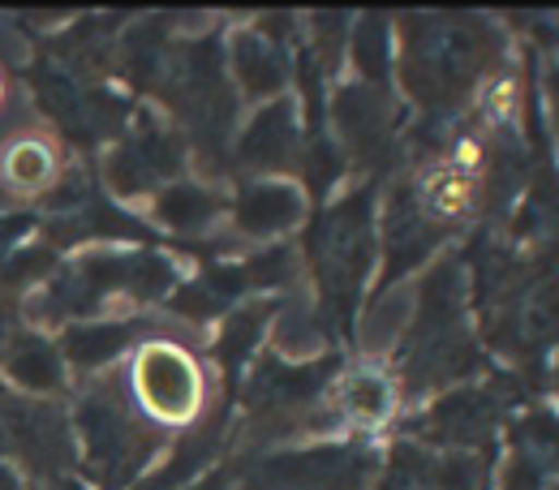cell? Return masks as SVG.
<instances>
[{
  "label": "cell",
  "instance_id": "6da1fadb",
  "mask_svg": "<svg viewBox=\"0 0 559 490\" xmlns=\"http://www.w3.org/2000/svg\"><path fill=\"white\" fill-rule=\"evenodd\" d=\"M173 284H177V267L155 250H91L39 284L26 297V314L39 327L86 323L112 297L151 306L164 292H173Z\"/></svg>",
  "mask_w": 559,
  "mask_h": 490
},
{
  "label": "cell",
  "instance_id": "7a4b0ae2",
  "mask_svg": "<svg viewBox=\"0 0 559 490\" xmlns=\"http://www.w3.org/2000/svg\"><path fill=\"white\" fill-rule=\"evenodd\" d=\"M503 57L499 31L478 17H414L405 26L401 77L421 108H456Z\"/></svg>",
  "mask_w": 559,
  "mask_h": 490
},
{
  "label": "cell",
  "instance_id": "3957f363",
  "mask_svg": "<svg viewBox=\"0 0 559 490\" xmlns=\"http://www.w3.org/2000/svg\"><path fill=\"white\" fill-rule=\"evenodd\" d=\"M401 379L405 392H435L478 366V349L465 327V267L435 263L414 284V314L401 336Z\"/></svg>",
  "mask_w": 559,
  "mask_h": 490
},
{
  "label": "cell",
  "instance_id": "277c9868",
  "mask_svg": "<svg viewBox=\"0 0 559 490\" xmlns=\"http://www.w3.org/2000/svg\"><path fill=\"white\" fill-rule=\"evenodd\" d=\"M70 430L82 474L99 490H130L164 452V430L139 418L126 401L121 374H104L78 396Z\"/></svg>",
  "mask_w": 559,
  "mask_h": 490
},
{
  "label": "cell",
  "instance_id": "5b68a950",
  "mask_svg": "<svg viewBox=\"0 0 559 490\" xmlns=\"http://www.w3.org/2000/svg\"><path fill=\"white\" fill-rule=\"evenodd\" d=\"M306 259L319 280V310L332 323H345L357 292L374 267V190L361 186L323 211L306 237Z\"/></svg>",
  "mask_w": 559,
  "mask_h": 490
},
{
  "label": "cell",
  "instance_id": "8992f818",
  "mask_svg": "<svg viewBox=\"0 0 559 490\" xmlns=\"http://www.w3.org/2000/svg\"><path fill=\"white\" fill-rule=\"evenodd\" d=\"M117 374H121L126 401L155 430L194 426L207 409V370L181 340L146 336L139 349L126 357V370H117Z\"/></svg>",
  "mask_w": 559,
  "mask_h": 490
},
{
  "label": "cell",
  "instance_id": "52a82bcc",
  "mask_svg": "<svg viewBox=\"0 0 559 490\" xmlns=\"http://www.w3.org/2000/svg\"><path fill=\"white\" fill-rule=\"evenodd\" d=\"M379 456L370 443H310L254 465L250 490H370Z\"/></svg>",
  "mask_w": 559,
  "mask_h": 490
},
{
  "label": "cell",
  "instance_id": "ba28073f",
  "mask_svg": "<svg viewBox=\"0 0 559 490\" xmlns=\"http://www.w3.org/2000/svg\"><path fill=\"white\" fill-rule=\"evenodd\" d=\"M181 159H186L181 134L173 126H159V121L142 117L139 126L112 146V155L104 164V177H108V190L121 194V199L159 194L177 177Z\"/></svg>",
  "mask_w": 559,
  "mask_h": 490
},
{
  "label": "cell",
  "instance_id": "9c48e42d",
  "mask_svg": "<svg viewBox=\"0 0 559 490\" xmlns=\"http://www.w3.org/2000/svg\"><path fill=\"white\" fill-rule=\"evenodd\" d=\"M487 461L469 452H430L421 443H396L388 469L374 478L370 490H483Z\"/></svg>",
  "mask_w": 559,
  "mask_h": 490
},
{
  "label": "cell",
  "instance_id": "30bf717a",
  "mask_svg": "<svg viewBox=\"0 0 559 490\" xmlns=\"http://www.w3.org/2000/svg\"><path fill=\"white\" fill-rule=\"evenodd\" d=\"M332 117H336V130L341 142L353 159H366L374 164L396 134V117H392V99L383 86H366V82H353L336 91V104H332Z\"/></svg>",
  "mask_w": 559,
  "mask_h": 490
},
{
  "label": "cell",
  "instance_id": "8fae6325",
  "mask_svg": "<svg viewBox=\"0 0 559 490\" xmlns=\"http://www.w3.org/2000/svg\"><path fill=\"white\" fill-rule=\"evenodd\" d=\"M499 392L490 387H461V392H448L426 418V439L452 447V452H469V447H487L495 426H499Z\"/></svg>",
  "mask_w": 559,
  "mask_h": 490
},
{
  "label": "cell",
  "instance_id": "7c38bea8",
  "mask_svg": "<svg viewBox=\"0 0 559 490\" xmlns=\"http://www.w3.org/2000/svg\"><path fill=\"white\" fill-rule=\"evenodd\" d=\"M224 70L233 73V86L246 95V99H259V104H272L284 95L288 86V52L280 48V39H267L263 31L254 26H241L228 35V52H224Z\"/></svg>",
  "mask_w": 559,
  "mask_h": 490
},
{
  "label": "cell",
  "instance_id": "4fadbf2b",
  "mask_svg": "<svg viewBox=\"0 0 559 490\" xmlns=\"http://www.w3.org/2000/svg\"><path fill=\"white\" fill-rule=\"evenodd\" d=\"M306 215V194L284 181V177H259V181H246L233 199V224L241 237H280L288 228H297Z\"/></svg>",
  "mask_w": 559,
  "mask_h": 490
},
{
  "label": "cell",
  "instance_id": "5bb4252c",
  "mask_svg": "<svg viewBox=\"0 0 559 490\" xmlns=\"http://www.w3.org/2000/svg\"><path fill=\"white\" fill-rule=\"evenodd\" d=\"M0 370L31 401L61 396L66 383H70L66 357H61V349L44 332H9V340L0 345Z\"/></svg>",
  "mask_w": 559,
  "mask_h": 490
},
{
  "label": "cell",
  "instance_id": "9a60e30c",
  "mask_svg": "<svg viewBox=\"0 0 559 490\" xmlns=\"http://www.w3.org/2000/svg\"><path fill=\"white\" fill-rule=\"evenodd\" d=\"M61 177V155L39 130H13L0 139V194L4 199H35L48 194Z\"/></svg>",
  "mask_w": 559,
  "mask_h": 490
},
{
  "label": "cell",
  "instance_id": "2e32d148",
  "mask_svg": "<svg viewBox=\"0 0 559 490\" xmlns=\"http://www.w3.org/2000/svg\"><path fill=\"white\" fill-rule=\"evenodd\" d=\"M142 332H146V323H139V319H86V323L66 327L57 349L66 357V370L95 374V370L112 366L117 357L139 349Z\"/></svg>",
  "mask_w": 559,
  "mask_h": 490
},
{
  "label": "cell",
  "instance_id": "e0dca14e",
  "mask_svg": "<svg viewBox=\"0 0 559 490\" xmlns=\"http://www.w3.org/2000/svg\"><path fill=\"white\" fill-rule=\"evenodd\" d=\"M237 155H241V164H250L259 172H276V168L297 164V104L288 95L263 104L246 121V130L237 139Z\"/></svg>",
  "mask_w": 559,
  "mask_h": 490
},
{
  "label": "cell",
  "instance_id": "ac0fdd59",
  "mask_svg": "<svg viewBox=\"0 0 559 490\" xmlns=\"http://www.w3.org/2000/svg\"><path fill=\"white\" fill-rule=\"evenodd\" d=\"M328 409H332V418L353 421V426H379L396 409V383L374 366H357L336 379Z\"/></svg>",
  "mask_w": 559,
  "mask_h": 490
},
{
  "label": "cell",
  "instance_id": "d6986e66",
  "mask_svg": "<svg viewBox=\"0 0 559 490\" xmlns=\"http://www.w3.org/2000/svg\"><path fill=\"white\" fill-rule=\"evenodd\" d=\"M224 194L211 190V186H199V181H168L155 203H151V215L155 224H164L168 232H203L211 228L219 215H224Z\"/></svg>",
  "mask_w": 559,
  "mask_h": 490
},
{
  "label": "cell",
  "instance_id": "ffe728a7",
  "mask_svg": "<svg viewBox=\"0 0 559 490\" xmlns=\"http://www.w3.org/2000/svg\"><path fill=\"white\" fill-rule=\"evenodd\" d=\"M409 314H414V284H396V288H383V297H374L366 310H361V349L366 352H388L396 349V340L405 336L409 327Z\"/></svg>",
  "mask_w": 559,
  "mask_h": 490
},
{
  "label": "cell",
  "instance_id": "44dd1931",
  "mask_svg": "<svg viewBox=\"0 0 559 490\" xmlns=\"http://www.w3.org/2000/svg\"><path fill=\"white\" fill-rule=\"evenodd\" d=\"M328 319L314 301H288L276 306V319H272V340H276V357L284 361H301L310 352L323 349L328 340Z\"/></svg>",
  "mask_w": 559,
  "mask_h": 490
},
{
  "label": "cell",
  "instance_id": "7402d4cb",
  "mask_svg": "<svg viewBox=\"0 0 559 490\" xmlns=\"http://www.w3.org/2000/svg\"><path fill=\"white\" fill-rule=\"evenodd\" d=\"M272 319H276V301H250V306H237V310L224 319L215 352H219V361H224L228 374H237V370L250 361V352L259 349V336L267 332Z\"/></svg>",
  "mask_w": 559,
  "mask_h": 490
},
{
  "label": "cell",
  "instance_id": "603a6c76",
  "mask_svg": "<svg viewBox=\"0 0 559 490\" xmlns=\"http://www.w3.org/2000/svg\"><path fill=\"white\" fill-rule=\"evenodd\" d=\"M396 61V44H392V26L383 17H361L353 26V65L361 73L366 86H383L388 70Z\"/></svg>",
  "mask_w": 559,
  "mask_h": 490
},
{
  "label": "cell",
  "instance_id": "cb8c5ba5",
  "mask_svg": "<svg viewBox=\"0 0 559 490\" xmlns=\"http://www.w3.org/2000/svg\"><path fill=\"white\" fill-rule=\"evenodd\" d=\"M512 443L534 452L547 469H559V414H551V409L525 414V418L516 421V430H512Z\"/></svg>",
  "mask_w": 559,
  "mask_h": 490
},
{
  "label": "cell",
  "instance_id": "d4e9b609",
  "mask_svg": "<svg viewBox=\"0 0 559 490\" xmlns=\"http://www.w3.org/2000/svg\"><path fill=\"white\" fill-rule=\"evenodd\" d=\"M547 474L551 469L534 452H525V447L512 443V452L503 461V474H499V490H543L547 487Z\"/></svg>",
  "mask_w": 559,
  "mask_h": 490
},
{
  "label": "cell",
  "instance_id": "484cf974",
  "mask_svg": "<svg viewBox=\"0 0 559 490\" xmlns=\"http://www.w3.org/2000/svg\"><path fill=\"white\" fill-rule=\"evenodd\" d=\"M543 91H547V108H551V126H556V139H559V57L547 65Z\"/></svg>",
  "mask_w": 559,
  "mask_h": 490
},
{
  "label": "cell",
  "instance_id": "4316f807",
  "mask_svg": "<svg viewBox=\"0 0 559 490\" xmlns=\"http://www.w3.org/2000/svg\"><path fill=\"white\" fill-rule=\"evenodd\" d=\"M0 490H26V482H22V474L0 456Z\"/></svg>",
  "mask_w": 559,
  "mask_h": 490
},
{
  "label": "cell",
  "instance_id": "83f0119b",
  "mask_svg": "<svg viewBox=\"0 0 559 490\" xmlns=\"http://www.w3.org/2000/svg\"><path fill=\"white\" fill-rule=\"evenodd\" d=\"M186 490H224V474H211L207 482H194V487H186Z\"/></svg>",
  "mask_w": 559,
  "mask_h": 490
},
{
  "label": "cell",
  "instance_id": "f1b7e54d",
  "mask_svg": "<svg viewBox=\"0 0 559 490\" xmlns=\"http://www.w3.org/2000/svg\"><path fill=\"white\" fill-rule=\"evenodd\" d=\"M39 490H86V487H78V482H70V478H52V482H44Z\"/></svg>",
  "mask_w": 559,
  "mask_h": 490
},
{
  "label": "cell",
  "instance_id": "f546056e",
  "mask_svg": "<svg viewBox=\"0 0 559 490\" xmlns=\"http://www.w3.org/2000/svg\"><path fill=\"white\" fill-rule=\"evenodd\" d=\"M9 340V306H4V297H0V345Z\"/></svg>",
  "mask_w": 559,
  "mask_h": 490
},
{
  "label": "cell",
  "instance_id": "4dcf8cb0",
  "mask_svg": "<svg viewBox=\"0 0 559 490\" xmlns=\"http://www.w3.org/2000/svg\"><path fill=\"white\" fill-rule=\"evenodd\" d=\"M4 99H9V91H4V77H0V108H4Z\"/></svg>",
  "mask_w": 559,
  "mask_h": 490
},
{
  "label": "cell",
  "instance_id": "1f68e13d",
  "mask_svg": "<svg viewBox=\"0 0 559 490\" xmlns=\"http://www.w3.org/2000/svg\"><path fill=\"white\" fill-rule=\"evenodd\" d=\"M556 379H559V370H556Z\"/></svg>",
  "mask_w": 559,
  "mask_h": 490
},
{
  "label": "cell",
  "instance_id": "d6a6232c",
  "mask_svg": "<svg viewBox=\"0 0 559 490\" xmlns=\"http://www.w3.org/2000/svg\"><path fill=\"white\" fill-rule=\"evenodd\" d=\"M556 490H559V487H556Z\"/></svg>",
  "mask_w": 559,
  "mask_h": 490
}]
</instances>
